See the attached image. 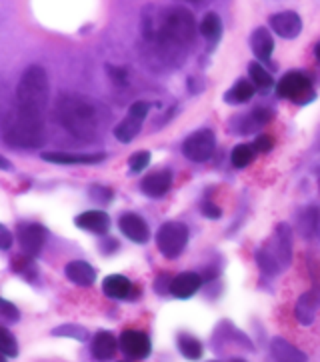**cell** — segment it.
<instances>
[{
    "mask_svg": "<svg viewBox=\"0 0 320 362\" xmlns=\"http://www.w3.org/2000/svg\"><path fill=\"white\" fill-rule=\"evenodd\" d=\"M57 118L64 129L78 141H95L100 130L96 106L83 96H60L57 103Z\"/></svg>",
    "mask_w": 320,
    "mask_h": 362,
    "instance_id": "6da1fadb",
    "label": "cell"
},
{
    "mask_svg": "<svg viewBox=\"0 0 320 362\" xmlns=\"http://www.w3.org/2000/svg\"><path fill=\"white\" fill-rule=\"evenodd\" d=\"M48 96H50V84H48L47 71L40 64L28 66L23 72L16 88V108L28 115L45 118Z\"/></svg>",
    "mask_w": 320,
    "mask_h": 362,
    "instance_id": "7a4b0ae2",
    "label": "cell"
},
{
    "mask_svg": "<svg viewBox=\"0 0 320 362\" xmlns=\"http://www.w3.org/2000/svg\"><path fill=\"white\" fill-rule=\"evenodd\" d=\"M2 139L14 148H36L45 141V118L14 108L4 118Z\"/></svg>",
    "mask_w": 320,
    "mask_h": 362,
    "instance_id": "3957f363",
    "label": "cell"
},
{
    "mask_svg": "<svg viewBox=\"0 0 320 362\" xmlns=\"http://www.w3.org/2000/svg\"><path fill=\"white\" fill-rule=\"evenodd\" d=\"M189 243V228L182 222H165L156 233V246L166 258L180 257Z\"/></svg>",
    "mask_w": 320,
    "mask_h": 362,
    "instance_id": "277c9868",
    "label": "cell"
},
{
    "mask_svg": "<svg viewBox=\"0 0 320 362\" xmlns=\"http://www.w3.org/2000/svg\"><path fill=\"white\" fill-rule=\"evenodd\" d=\"M276 93H278V96L288 98V100H292L297 105L312 103L314 96H316V93H314V88H312V84L309 81V76L298 71L286 72L285 76L278 81V84H276Z\"/></svg>",
    "mask_w": 320,
    "mask_h": 362,
    "instance_id": "5b68a950",
    "label": "cell"
},
{
    "mask_svg": "<svg viewBox=\"0 0 320 362\" xmlns=\"http://www.w3.org/2000/svg\"><path fill=\"white\" fill-rule=\"evenodd\" d=\"M216 148V136L213 130L202 129L192 132L186 141L182 142V152L192 163H206L214 154Z\"/></svg>",
    "mask_w": 320,
    "mask_h": 362,
    "instance_id": "8992f818",
    "label": "cell"
},
{
    "mask_svg": "<svg viewBox=\"0 0 320 362\" xmlns=\"http://www.w3.org/2000/svg\"><path fill=\"white\" fill-rule=\"evenodd\" d=\"M148 110H150V105L144 103V100H138L129 108V115L124 120H120L119 127L114 129V136L119 139L120 142H131L138 132H141V127H143L144 118L148 117Z\"/></svg>",
    "mask_w": 320,
    "mask_h": 362,
    "instance_id": "52a82bcc",
    "label": "cell"
},
{
    "mask_svg": "<svg viewBox=\"0 0 320 362\" xmlns=\"http://www.w3.org/2000/svg\"><path fill=\"white\" fill-rule=\"evenodd\" d=\"M119 349L132 361H144L150 356V339L143 330H124L119 339Z\"/></svg>",
    "mask_w": 320,
    "mask_h": 362,
    "instance_id": "ba28073f",
    "label": "cell"
},
{
    "mask_svg": "<svg viewBox=\"0 0 320 362\" xmlns=\"http://www.w3.org/2000/svg\"><path fill=\"white\" fill-rule=\"evenodd\" d=\"M47 240V228L42 224H23L18 228V245L26 258H35Z\"/></svg>",
    "mask_w": 320,
    "mask_h": 362,
    "instance_id": "9c48e42d",
    "label": "cell"
},
{
    "mask_svg": "<svg viewBox=\"0 0 320 362\" xmlns=\"http://www.w3.org/2000/svg\"><path fill=\"white\" fill-rule=\"evenodd\" d=\"M278 260L280 269H286L292 264V230L288 224H278L274 233L273 246L268 248Z\"/></svg>",
    "mask_w": 320,
    "mask_h": 362,
    "instance_id": "30bf717a",
    "label": "cell"
},
{
    "mask_svg": "<svg viewBox=\"0 0 320 362\" xmlns=\"http://www.w3.org/2000/svg\"><path fill=\"white\" fill-rule=\"evenodd\" d=\"M119 226L122 234L126 236V238H131L132 243H136V245H144V243H148V238H150V228H148V224L144 222V218H141L138 214H134V212H126V214H122L119 221Z\"/></svg>",
    "mask_w": 320,
    "mask_h": 362,
    "instance_id": "8fae6325",
    "label": "cell"
},
{
    "mask_svg": "<svg viewBox=\"0 0 320 362\" xmlns=\"http://www.w3.org/2000/svg\"><path fill=\"white\" fill-rule=\"evenodd\" d=\"M271 28L280 38H297L302 30V21L297 12L285 11L271 16Z\"/></svg>",
    "mask_w": 320,
    "mask_h": 362,
    "instance_id": "7c38bea8",
    "label": "cell"
},
{
    "mask_svg": "<svg viewBox=\"0 0 320 362\" xmlns=\"http://www.w3.org/2000/svg\"><path fill=\"white\" fill-rule=\"evenodd\" d=\"M170 185H172V173L165 168V170H156V173L144 176L141 188H143L144 194L150 197V199H162L166 192L170 190Z\"/></svg>",
    "mask_w": 320,
    "mask_h": 362,
    "instance_id": "4fadbf2b",
    "label": "cell"
},
{
    "mask_svg": "<svg viewBox=\"0 0 320 362\" xmlns=\"http://www.w3.org/2000/svg\"><path fill=\"white\" fill-rule=\"evenodd\" d=\"M320 308V288H312V291L304 292L300 298H298L297 308H295V315L297 320L302 327H309L314 322V316L316 310Z\"/></svg>",
    "mask_w": 320,
    "mask_h": 362,
    "instance_id": "5bb4252c",
    "label": "cell"
},
{
    "mask_svg": "<svg viewBox=\"0 0 320 362\" xmlns=\"http://www.w3.org/2000/svg\"><path fill=\"white\" fill-rule=\"evenodd\" d=\"M90 351H93V358H95V361L108 362L117 356L119 342H117L112 332L100 330V332H96V337L93 339V349H90Z\"/></svg>",
    "mask_w": 320,
    "mask_h": 362,
    "instance_id": "9a60e30c",
    "label": "cell"
},
{
    "mask_svg": "<svg viewBox=\"0 0 320 362\" xmlns=\"http://www.w3.org/2000/svg\"><path fill=\"white\" fill-rule=\"evenodd\" d=\"M202 286V276L196 272H182L172 279L170 284V294L177 296V298H190L194 296L196 292L201 291Z\"/></svg>",
    "mask_w": 320,
    "mask_h": 362,
    "instance_id": "2e32d148",
    "label": "cell"
},
{
    "mask_svg": "<svg viewBox=\"0 0 320 362\" xmlns=\"http://www.w3.org/2000/svg\"><path fill=\"white\" fill-rule=\"evenodd\" d=\"M42 160L54 164H98L107 158L105 152L96 154H72V152H42Z\"/></svg>",
    "mask_w": 320,
    "mask_h": 362,
    "instance_id": "e0dca14e",
    "label": "cell"
},
{
    "mask_svg": "<svg viewBox=\"0 0 320 362\" xmlns=\"http://www.w3.org/2000/svg\"><path fill=\"white\" fill-rule=\"evenodd\" d=\"M76 226L95 234H107L110 228V216L105 211H86L76 216Z\"/></svg>",
    "mask_w": 320,
    "mask_h": 362,
    "instance_id": "ac0fdd59",
    "label": "cell"
},
{
    "mask_svg": "<svg viewBox=\"0 0 320 362\" xmlns=\"http://www.w3.org/2000/svg\"><path fill=\"white\" fill-rule=\"evenodd\" d=\"M102 291L107 294L108 298H114V300H124V298H132L136 296L132 282L126 276H120V274H110L102 282Z\"/></svg>",
    "mask_w": 320,
    "mask_h": 362,
    "instance_id": "d6986e66",
    "label": "cell"
},
{
    "mask_svg": "<svg viewBox=\"0 0 320 362\" xmlns=\"http://www.w3.org/2000/svg\"><path fill=\"white\" fill-rule=\"evenodd\" d=\"M64 274H66L69 281L78 284V286H90L96 281V270L88 262H84V260H72V262H69L66 269H64Z\"/></svg>",
    "mask_w": 320,
    "mask_h": 362,
    "instance_id": "ffe728a7",
    "label": "cell"
},
{
    "mask_svg": "<svg viewBox=\"0 0 320 362\" xmlns=\"http://www.w3.org/2000/svg\"><path fill=\"white\" fill-rule=\"evenodd\" d=\"M274 362H309L307 354L285 339H274L271 344Z\"/></svg>",
    "mask_w": 320,
    "mask_h": 362,
    "instance_id": "44dd1931",
    "label": "cell"
},
{
    "mask_svg": "<svg viewBox=\"0 0 320 362\" xmlns=\"http://www.w3.org/2000/svg\"><path fill=\"white\" fill-rule=\"evenodd\" d=\"M250 48L254 52V57L261 60V62H266V60L273 57L274 50V38L273 35L266 30V28H256L252 35H250Z\"/></svg>",
    "mask_w": 320,
    "mask_h": 362,
    "instance_id": "7402d4cb",
    "label": "cell"
},
{
    "mask_svg": "<svg viewBox=\"0 0 320 362\" xmlns=\"http://www.w3.org/2000/svg\"><path fill=\"white\" fill-rule=\"evenodd\" d=\"M201 35L214 45V42H218V38L223 35V21H220V16L216 14V12H208V14H204V18H202L201 23Z\"/></svg>",
    "mask_w": 320,
    "mask_h": 362,
    "instance_id": "603a6c76",
    "label": "cell"
},
{
    "mask_svg": "<svg viewBox=\"0 0 320 362\" xmlns=\"http://www.w3.org/2000/svg\"><path fill=\"white\" fill-rule=\"evenodd\" d=\"M254 96V86L249 81H238L228 93L225 94V103L228 105H244Z\"/></svg>",
    "mask_w": 320,
    "mask_h": 362,
    "instance_id": "cb8c5ba5",
    "label": "cell"
},
{
    "mask_svg": "<svg viewBox=\"0 0 320 362\" xmlns=\"http://www.w3.org/2000/svg\"><path fill=\"white\" fill-rule=\"evenodd\" d=\"M178 349L182 352V356L189 358V361H198L204 354L202 342L196 337H192V334H180L178 337Z\"/></svg>",
    "mask_w": 320,
    "mask_h": 362,
    "instance_id": "d4e9b609",
    "label": "cell"
},
{
    "mask_svg": "<svg viewBox=\"0 0 320 362\" xmlns=\"http://www.w3.org/2000/svg\"><path fill=\"white\" fill-rule=\"evenodd\" d=\"M319 226L320 216L319 211L314 206H310L304 212H300V216H298V233L302 234V236H312V234L316 233Z\"/></svg>",
    "mask_w": 320,
    "mask_h": 362,
    "instance_id": "484cf974",
    "label": "cell"
},
{
    "mask_svg": "<svg viewBox=\"0 0 320 362\" xmlns=\"http://www.w3.org/2000/svg\"><path fill=\"white\" fill-rule=\"evenodd\" d=\"M256 264H259V269L266 274V276H274V274H278L280 272V264H278V260L274 258V255L268 250V248H261V250H256Z\"/></svg>",
    "mask_w": 320,
    "mask_h": 362,
    "instance_id": "4316f807",
    "label": "cell"
},
{
    "mask_svg": "<svg viewBox=\"0 0 320 362\" xmlns=\"http://www.w3.org/2000/svg\"><path fill=\"white\" fill-rule=\"evenodd\" d=\"M249 74H250V78H252V82H254L259 88H271V86L274 84L271 72L266 71L262 64H259V62H252V64H250Z\"/></svg>",
    "mask_w": 320,
    "mask_h": 362,
    "instance_id": "83f0119b",
    "label": "cell"
},
{
    "mask_svg": "<svg viewBox=\"0 0 320 362\" xmlns=\"http://www.w3.org/2000/svg\"><path fill=\"white\" fill-rule=\"evenodd\" d=\"M230 160H232V164L237 168H244V166H249L254 160V148L250 144H238V146H235L232 154H230Z\"/></svg>",
    "mask_w": 320,
    "mask_h": 362,
    "instance_id": "f1b7e54d",
    "label": "cell"
},
{
    "mask_svg": "<svg viewBox=\"0 0 320 362\" xmlns=\"http://www.w3.org/2000/svg\"><path fill=\"white\" fill-rule=\"evenodd\" d=\"M0 352L4 356H18V342L8 328H0Z\"/></svg>",
    "mask_w": 320,
    "mask_h": 362,
    "instance_id": "f546056e",
    "label": "cell"
},
{
    "mask_svg": "<svg viewBox=\"0 0 320 362\" xmlns=\"http://www.w3.org/2000/svg\"><path fill=\"white\" fill-rule=\"evenodd\" d=\"M52 334L54 337H69V339H74V340H84L88 339V332H86V328L83 327H76V325H64V327H59L52 330Z\"/></svg>",
    "mask_w": 320,
    "mask_h": 362,
    "instance_id": "4dcf8cb0",
    "label": "cell"
},
{
    "mask_svg": "<svg viewBox=\"0 0 320 362\" xmlns=\"http://www.w3.org/2000/svg\"><path fill=\"white\" fill-rule=\"evenodd\" d=\"M148 164H150V152L146 151L134 152L131 156V160H129V166H131L132 173H143Z\"/></svg>",
    "mask_w": 320,
    "mask_h": 362,
    "instance_id": "1f68e13d",
    "label": "cell"
},
{
    "mask_svg": "<svg viewBox=\"0 0 320 362\" xmlns=\"http://www.w3.org/2000/svg\"><path fill=\"white\" fill-rule=\"evenodd\" d=\"M90 199L96 200V202H100V204H108L110 200L114 199V192L107 187H90Z\"/></svg>",
    "mask_w": 320,
    "mask_h": 362,
    "instance_id": "d6a6232c",
    "label": "cell"
},
{
    "mask_svg": "<svg viewBox=\"0 0 320 362\" xmlns=\"http://www.w3.org/2000/svg\"><path fill=\"white\" fill-rule=\"evenodd\" d=\"M0 316L4 318V320H8V322H16L18 318H20V313H18V308L11 304L8 300H4V298H0Z\"/></svg>",
    "mask_w": 320,
    "mask_h": 362,
    "instance_id": "836d02e7",
    "label": "cell"
},
{
    "mask_svg": "<svg viewBox=\"0 0 320 362\" xmlns=\"http://www.w3.org/2000/svg\"><path fill=\"white\" fill-rule=\"evenodd\" d=\"M274 146V139L271 134H261L256 141H254V151L256 152H271Z\"/></svg>",
    "mask_w": 320,
    "mask_h": 362,
    "instance_id": "e575fe53",
    "label": "cell"
},
{
    "mask_svg": "<svg viewBox=\"0 0 320 362\" xmlns=\"http://www.w3.org/2000/svg\"><path fill=\"white\" fill-rule=\"evenodd\" d=\"M201 212L206 216V218H220L223 216V211H220V206L218 204H214V202H211V200H206V202H202V209Z\"/></svg>",
    "mask_w": 320,
    "mask_h": 362,
    "instance_id": "d590c367",
    "label": "cell"
},
{
    "mask_svg": "<svg viewBox=\"0 0 320 362\" xmlns=\"http://www.w3.org/2000/svg\"><path fill=\"white\" fill-rule=\"evenodd\" d=\"M170 284H172V279L166 274V272H162L158 279H156V284H155V288L158 294H165V292H170Z\"/></svg>",
    "mask_w": 320,
    "mask_h": 362,
    "instance_id": "8d00e7d4",
    "label": "cell"
},
{
    "mask_svg": "<svg viewBox=\"0 0 320 362\" xmlns=\"http://www.w3.org/2000/svg\"><path fill=\"white\" fill-rule=\"evenodd\" d=\"M12 240H14V238H12L11 230H8L6 226L0 224V250H8L12 246Z\"/></svg>",
    "mask_w": 320,
    "mask_h": 362,
    "instance_id": "74e56055",
    "label": "cell"
},
{
    "mask_svg": "<svg viewBox=\"0 0 320 362\" xmlns=\"http://www.w3.org/2000/svg\"><path fill=\"white\" fill-rule=\"evenodd\" d=\"M107 72L110 74V78L114 84H126V72L122 71V69H114V66H107Z\"/></svg>",
    "mask_w": 320,
    "mask_h": 362,
    "instance_id": "f35d334b",
    "label": "cell"
},
{
    "mask_svg": "<svg viewBox=\"0 0 320 362\" xmlns=\"http://www.w3.org/2000/svg\"><path fill=\"white\" fill-rule=\"evenodd\" d=\"M102 248H105V252H110V250H117V248H119V243H117L114 238H107V240H105V246H102Z\"/></svg>",
    "mask_w": 320,
    "mask_h": 362,
    "instance_id": "ab89813d",
    "label": "cell"
},
{
    "mask_svg": "<svg viewBox=\"0 0 320 362\" xmlns=\"http://www.w3.org/2000/svg\"><path fill=\"white\" fill-rule=\"evenodd\" d=\"M0 168H2V170H8V168H11V163H8L4 156H0Z\"/></svg>",
    "mask_w": 320,
    "mask_h": 362,
    "instance_id": "60d3db41",
    "label": "cell"
},
{
    "mask_svg": "<svg viewBox=\"0 0 320 362\" xmlns=\"http://www.w3.org/2000/svg\"><path fill=\"white\" fill-rule=\"evenodd\" d=\"M314 54H316V60H319V62H320V42H319V45H316V48H314Z\"/></svg>",
    "mask_w": 320,
    "mask_h": 362,
    "instance_id": "b9f144b4",
    "label": "cell"
},
{
    "mask_svg": "<svg viewBox=\"0 0 320 362\" xmlns=\"http://www.w3.org/2000/svg\"><path fill=\"white\" fill-rule=\"evenodd\" d=\"M0 362H6V356H4L2 352H0Z\"/></svg>",
    "mask_w": 320,
    "mask_h": 362,
    "instance_id": "7bdbcfd3",
    "label": "cell"
},
{
    "mask_svg": "<svg viewBox=\"0 0 320 362\" xmlns=\"http://www.w3.org/2000/svg\"><path fill=\"white\" fill-rule=\"evenodd\" d=\"M230 362H247V361H244V358H232Z\"/></svg>",
    "mask_w": 320,
    "mask_h": 362,
    "instance_id": "ee69618b",
    "label": "cell"
},
{
    "mask_svg": "<svg viewBox=\"0 0 320 362\" xmlns=\"http://www.w3.org/2000/svg\"><path fill=\"white\" fill-rule=\"evenodd\" d=\"M319 230H320V226H319Z\"/></svg>",
    "mask_w": 320,
    "mask_h": 362,
    "instance_id": "f6af8a7d",
    "label": "cell"
}]
</instances>
